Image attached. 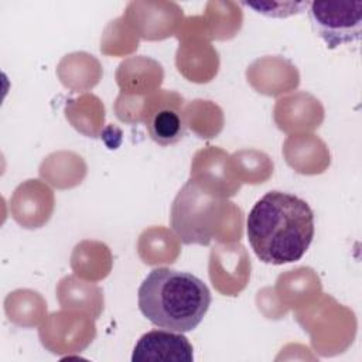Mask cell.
Returning a JSON list of instances; mask_svg holds the SVG:
<instances>
[{
  "label": "cell",
  "instance_id": "6da1fadb",
  "mask_svg": "<svg viewBox=\"0 0 362 362\" xmlns=\"http://www.w3.org/2000/svg\"><path fill=\"white\" fill-rule=\"evenodd\" d=\"M314 230L310 205L283 191L266 192L246 219V233L255 255L274 266L300 260L313 242Z\"/></svg>",
  "mask_w": 362,
  "mask_h": 362
},
{
  "label": "cell",
  "instance_id": "7a4b0ae2",
  "mask_svg": "<svg viewBox=\"0 0 362 362\" xmlns=\"http://www.w3.org/2000/svg\"><path fill=\"white\" fill-rule=\"evenodd\" d=\"M211 300V291L201 279L168 267L153 269L137 291L140 313L156 327L174 332L195 329Z\"/></svg>",
  "mask_w": 362,
  "mask_h": 362
},
{
  "label": "cell",
  "instance_id": "3957f363",
  "mask_svg": "<svg viewBox=\"0 0 362 362\" xmlns=\"http://www.w3.org/2000/svg\"><path fill=\"white\" fill-rule=\"evenodd\" d=\"M221 205L215 194L201 189L195 181L189 180L180 189L173 205L171 223L180 239L187 245H208Z\"/></svg>",
  "mask_w": 362,
  "mask_h": 362
},
{
  "label": "cell",
  "instance_id": "277c9868",
  "mask_svg": "<svg viewBox=\"0 0 362 362\" xmlns=\"http://www.w3.org/2000/svg\"><path fill=\"white\" fill-rule=\"evenodd\" d=\"M308 14L314 31L329 49L361 40L362 1H313Z\"/></svg>",
  "mask_w": 362,
  "mask_h": 362
},
{
  "label": "cell",
  "instance_id": "5b68a950",
  "mask_svg": "<svg viewBox=\"0 0 362 362\" xmlns=\"http://www.w3.org/2000/svg\"><path fill=\"white\" fill-rule=\"evenodd\" d=\"M133 362H192L194 349L182 332L153 329L140 337L134 345Z\"/></svg>",
  "mask_w": 362,
  "mask_h": 362
},
{
  "label": "cell",
  "instance_id": "8992f818",
  "mask_svg": "<svg viewBox=\"0 0 362 362\" xmlns=\"http://www.w3.org/2000/svg\"><path fill=\"white\" fill-rule=\"evenodd\" d=\"M146 127L151 140L160 146H170L185 136L187 123L178 105L154 100L147 113Z\"/></svg>",
  "mask_w": 362,
  "mask_h": 362
}]
</instances>
